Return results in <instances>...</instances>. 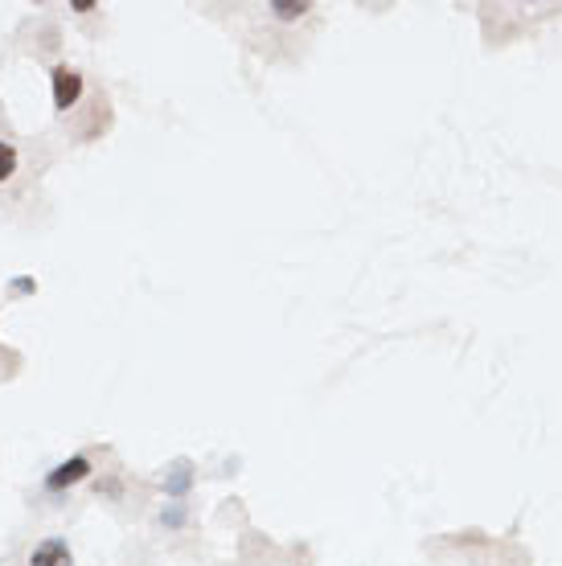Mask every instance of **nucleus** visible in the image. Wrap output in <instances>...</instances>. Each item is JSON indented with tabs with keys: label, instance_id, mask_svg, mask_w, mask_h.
Here are the masks:
<instances>
[{
	"label": "nucleus",
	"instance_id": "obj_1",
	"mask_svg": "<svg viewBox=\"0 0 562 566\" xmlns=\"http://www.w3.org/2000/svg\"><path fill=\"white\" fill-rule=\"evenodd\" d=\"M54 107L58 112H71L74 103L83 99V74L74 71V66H54Z\"/></svg>",
	"mask_w": 562,
	"mask_h": 566
},
{
	"label": "nucleus",
	"instance_id": "obj_2",
	"mask_svg": "<svg viewBox=\"0 0 562 566\" xmlns=\"http://www.w3.org/2000/svg\"><path fill=\"white\" fill-rule=\"evenodd\" d=\"M86 472H91V460H86V455H74V460H66V464H58L54 472H50V476H45V489H71V484H79L86 476Z\"/></svg>",
	"mask_w": 562,
	"mask_h": 566
},
{
	"label": "nucleus",
	"instance_id": "obj_3",
	"mask_svg": "<svg viewBox=\"0 0 562 566\" xmlns=\"http://www.w3.org/2000/svg\"><path fill=\"white\" fill-rule=\"evenodd\" d=\"M29 566H74V554L62 538H45L38 551L29 554Z\"/></svg>",
	"mask_w": 562,
	"mask_h": 566
},
{
	"label": "nucleus",
	"instance_id": "obj_4",
	"mask_svg": "<svg viewBox=\"0 0 562 566\" xmlns=\"http://www.w3.org/2000/svg\"><path fill=\"white\" fill-rule=\"evenodd\" d=\"M189 481H194V476H189V464H185V460H177V464H173V476L165 481V493L181 496L185 489H189Z\"/></svg>",
	"mask_w": 562,
	"mask_h": 566
},
{
	"label": "nucleus",
	"instance_id": "obj_5",
	"mask_svg": "<svg viewBox=\"0 0 562 566\" xmlns=\"http://www.w3.org/2000/svg\"><path fill=\"white\" fill-rule=\"evenodd\" d=\"M17 172V148L9 140H0V181H9Z\"/></svg>",
	"mask_w": 562,
	"mask_h": 566
},
{
	"label": "nucleus",
	"instance_id": "obj_6",
	"mask_svg": "<svg viewBox=\"0 0 562 566\" xmlns=\"http://www.w3.org/2000/svg\"><path fill=\"white\" fill-rule=\"evenodd\" d=\"M271 13L280 17V21H300V17L309 13V4L300 0V4H271Z\"/></svg>",
	"mask_w": 562,
	"mask_h": 566
},
{
	"label": "nucleus",
	"instance_id": "obj_7",
	"mask_svg": "<svg viewBox=\"0 0 562 566\" xmlns=\"http://www.w3.org/2000/svg\"><path fill=\"white\" fill-rule=\"evenodd\" d=\"M13 292H17V296H25V292H38V283H33V280H13Z\"/></svg>",
	"mask_w": 562,
	"mask_h": 566
}]
</instances>
